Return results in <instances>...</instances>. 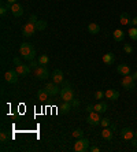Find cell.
Wrapping results in <instances>:
<instances>
[{
    "label": "cell",
    "mask_w": 137,
    "mask_h": 152,
    "mask_svg": "<svg viewBox=\"0 0 137 152\" xmlns=\"http://www.w3.org/2000/svg\"><path fill=\"white\" fill-rule=\"evenodd\" d=\"M37 21H39V19H37V15H36V14H32L30 17H29V22H33V23H36Z\"/></svg>",
    "instance_id": "obj_34"
},
{
    "label": "cell",
    "mask_w": 137,
    "mask_h": 152,
    "mask_svg": "<svg viewBox=\"0 0 137 152\" xmlns=\"http://www.w3.org/2000/svg\"><path fill=\"white\" fill-rule=\"evenodd\" d=\"M44 89H45V91H47V92H48L51 96H55V95H58V93L60 92L59 85L55 84V82H48V84H45Z\"/></svg>",
    "instance_id": "obj_9"
},
{
    "label": "cell",
    "mask_w": 137,
    "mask_h": 152,
    "mask_svg": "<svg viewBox=\"0 0 137 152\" xmlns=\"http://www.w3.org/2000/svg\"><path fill=\"white\" fill-rule=\"evenodd\" d=\"M49 97H51V95L47 92L45 89H40L39 92H37V99L41 100V102H45V100H48Z\"/></svg>",
    "instance_id": "obj_20"
},
{
    "label": "cell",
    "mask_w": 137,
    "mask_h": 152,
    "mask_svg": "<svg viewBox=\"0 0 137 152\" xmlns=\"http://www.w3.org/2000/svg\"><path fill=\"white\" fill-rule=\"evenodd\" d=\"M18 77H19V74L17 73V70H7L4 73V80H6L8 84H17Z\"/></svg>",
    "instance_id": "obj_7"
},
{
    "label": "cell",
    "mask_w": 137,
    "mask_h": 152,
    "mask_svg": "<svg viewBox=\"0 0 137 152\" xmlns=\"http://www.w3.org/2000/svg\"><path fill=\"white\" fill-rule=\"evenodd\" d=\"M130 142H132V145H133V147H137V137H136V136L130 140Z\"/></svg>",
    "instance_id": "obj_38"
},
{
    "label": "cell",
    "mask_w": 137,
    "mask_h": 152,
    "mask_svg": "<svg viewBox=\"0 0 137 152\" xmlns=\"http://www.w3.org/2000/svg\"><path fill=\"white\" fill-rule=\"evenodd\" d=\"M33 75H34L36 80H39V81H45L48 77H51L48 69H47L45 66H41V64H39V66L33 70Z\"/></svg>",
    "instance_id": "obj_3"
},
{
    "label": "cell",
    "mask_w": 137,
    "mask_h": 152,
    "mask_svg": "<svg viewBox=\"0 0 137 152\" xmlns=\"http://www.w3.org/2000/svg\"><path fill=\"white\" fill-rule=\"evenodd\" d=\"M36 32H37V29H36V23H33V22H28V23L22 28V34H23V37H32Z\"/></svg>",
    "instance_id": "obj_6"
},
{
    "label": "cell",
    "mask_w": 137,
    "mask_h": 152,
    "mask_svg": "<svg viewBox=\"0 0 137 152\" xmlns=\"http://www.w3.org/2000/svg\"><path fill=\"white\" fill-rule=\"evenodd\" d=\"M123 51H125V52H126L127 55H129V53L133 52V47L129 45V44H125V45H123Z\"/></svg>",
    "instance_id": "obj_31"
},
{
    "label": "cell",
    "mask_w": 137,
    "mask_h": 152,
    "mask_svg": "<svg viewBox=\"0 0 137 152\" xmlns=\"http://www.w3.org/2000/svg\"><path fill=\"white\" fill-rule=\"evenodd\" d=\"M114 130H111V127H104L102 130V137L104 138V140H107V141H111L114 137Z\"/></svg>",
    "instance_id": "obj_15"
},
{
    "label": "cell",
    "mask_w": 137,
    "mask_h": 152,
    "mask_svg": "<svg viewBox=\"0 0 137 152\" xmlns=\"http://www.w3.org/2000/svg\"><path fill=\"white\" fill-rule=\"evenodd\" d=\"M14 63H15V66H19V64H22V62L18 59V58H15V59H14Z\"/></svg>",
    "instance_id": "obj_40"
},
{
    "label": "cell",
    "mask_w": 137,
    "mask_h": 152,
    "mask_svg": "<svg viewBox=\"0 0 137 152\" xmlns=\"http://www.w3.org/2000/svg\"><path fill=\"white\" fill-rule=\"evenodd\" d=\"M10 11L12 12V15H14V17H22V15H23V7H22L19 3L11 4Z\"/></svg>",
    "instance_id": "obj_11"
},
{
    "label": "cell",
    "mask_w": 137,
    "mask_h": 152,
    "mask_svg": "<svg viewBox=\"0 0 137 152\" xmlns=\"http://www.w3.org/2000/svg\"><path fill=\"white\" fill-rule=\"evenodd\" d=\"M47 28V22L42 21V19H39V21L36 22V29L39 30V32H41V30H45Z\"/></svg>",
    "instance_id": "obj_23"
},
{
    "label": "cell",
    "mask_w": 137,
    "mask_h": 152,
    "mask_svg": "<svg viewBox=\"0 0 137 152\" xmlns=\"http://www.w3.org/2000/svg\"><path fill=\"white\" fill-rule=\"evenodd\" d=\"M11 6L8 3H3L1 4V7H0V15L1 17H4V15L7 14V11H8V8H10Z\"/></svg>",
    "instance_id": "obj_27"
},
{
    "label": "cell",
    "mask_w": 137,
    "mask_h": 152,
    "mask_svg": "<svg viewBox=\"0 0 137 152\" xmlns=\"http://www.w3.org/2000/svg\"><path fill=\"white\" fill-rule=\"evenodd\" d=\"M132 77H133V80H134V81H137V71H134L133 74H132Z\"/></svg>",
    "instance_id": "obj_43"
},
{
    "label": "cell",
    "mask_w": 137,
    "mask_h": 152,
    "mask_svg": "<svg viewBox=\"0 0 137 152\" xmlns=\"http://www.w3.org/2000/svg\"><path fill=\"white\" fill-rule=\"evenodd\" d=\"M73 149L75 152H86V151H89V141H88V138H84V137L77 138V141L74 142Z\"/></svg>",
    "instance_id": "obj_4"
},
{
    "label": "cell",
    "mask_w": 137,
    "mask_h": 152,
    "mask_svg": "<svg viewBox=\"0 0 137 152\" xmlns=\"http://www.w3.org/2000/svg\"><path fill=\"white\" fill-rule=\"evenodd\" d=\"M129 37L132 40H133V41H137V28L136 26H133V28H130L129 29Z\"/></svg>",
    "instance_id": "obj_25"
},
{
    "label": "cell",
    "mask_w": 137,
    "mask_h": 152,
    "mask_svg": "<svg viewBox=\"0 0 137 152\" xmlns=\"http://www.w3.org/2000/svg\"><path fill=\"white\" fill-rule=\"evenodd\" d=\"M136 91H137V89H136Z\"/></svg>",
    "instance_id": "obj_45"
},
{
    "label": "cell",
    "mask_w": 137,
    "mask_h": 152,
    "mask_svg": "<svg viewBox=\"0 0 137 152\" xmlns=\"http://www.w3.org/2000/svg\"><path fill=\"white\" fill-rule=\"evenodd\" d=\"M130 23H132V25H133V26H137V17H134L133 19L130 21Z\"/></svg>",
    "instance_id": "obj_39"
},
{
    "label": "cell",
    "mask_w": 137,
    "mask_h": 152,
    "mask_svg": "<svg viewBox=\"0 0 137 152\" xmlns=\"http://www.w3.org/2000/svg\"><path fill=\"white\" fill-rule=\"evenodd\" d=\"M89 151H91V152H100V148H99L97 145H95V147H91V148H89Z\"/></svg>",
    "instance_id": "obj_37"
},
{
    "label": "cell",
    "mask_w": 137,
    "mask_h": 152,
    "mask_svg": "<svg viewBox=\"0 0 137 152\" xmlns=\"http://www.w3.org/2000/svg\"><path fill=\"white\" fill-rule=\"evenodd\" d=\"M71 136H73V138H81V137H84V130L82 129H75V130L71 133Z\"/></svg>",
    "instance_id": "obj_26"
},
{
    "label": "cell",
    "mask_w": 137,
    "mask_h": 152,
    "mask_svg": "<svg viewBox=\"0 0 137 152\" xmlns=\"http://www.w3.org/2000/svg\"><path fill=\"white\" fill-rule=\"evenodd\" d=\"M121 137L125 140V141H130L132 138L134 137V132L130 129V127H123L121 130Z\"/></svg>",
    "instance_id": "obj_12"
},
{
    "label": "cell",
    "mask_w": 137,
    "mask_h": 152,
    "mask_svg": "<svg viewBox=\"0 0 137 152\" xmlns=\"http://www.w3.org/2000/svg\"><path fill=\"white\" fill-rule=\"evenodd\" d=\"M113 37H114V41L121 42L125 39V33H123V30H121V29H116V30L113 32Z\"/></svg>",
    "instance_id": "obj_18"
},
{
    "label": "cell",
    "mask_w": 137,
    "mask_h": 152,
    "mask_svg": "<svg viewBox=\"0 0 137 152\" xmlns=\"http://www.w3.org/2000/svg\"><path fill=\"white\" fill-rule=\"evenodd\" d=\"M121 85H122L126 91H133V89L136 88V85H134V80H133V77H132L130 74L123 75L122 80H121Z\"/></svg>",
    "instance_id": "obj_5"
},
{
    "label": "cell",
    "mask_w": 137,
    "mask_h": 152,
    "mask_svg": "<svg viewBox=\"0 0 137 152\" xmlns=\"http://www.w3.org/2000/svg\"><path fill=\"white\" fill-rule=\"evenodd\" d=\"M6 1H7L10 6H11V4H14V3H17V0H6Z\"/></svg>",
    "instance_id": "obj_42"
},
{
    "label": "cell",
    "mask_w": 137,
    "mask_h": 152,
    "mask_svg": "<svg viewBox=\"0 0 137 152\" xmlns=\"http://www.w3.org/2000/svg\"><path fill=\"white\" fill-rule=\"evenodd\" d=\"M0 141H1V144H6V142L8 141V137H7V133H6V132H1V133H0Z\"/></svg>",
    "instance_id": "obj_29"
},
{
    "label": "cell",
    "mask_w": 137,
    "mask_h": 152,
    "mask_svg": "<svg viewBox=\"0 0 137 152\" xmlns=\"http://www.w3.org/2000/svg\"><path fill=\"white\" fill-rule=\"evenodd\" d=\"M115 62V55L113 52H107L105 55H103V63L104 64H113Z\"/></svg>",
    "instance_id": "obj_16"
},
{
    "label": "cell",
    "mask_w": 137,
    "mask_h": 152,
    "mask_svg": "<svg viewBox=\"0 0 137 152\" xmlns=\"http://www.w3.org/2000/svg\"><path fill=\"white\" fill-rule=\"evenodd\" d=\"M99 32H100V26H99L96 22H91L88 25V33H91V34H97Z\"/></svg>",
    "instance_id": "obj_19"
},
{
    "label": "cell",
    "mask_w": 137,
    "mask_h": 152,
    "mask_svg": "<svg viewBox=\"0 0 137 152\" xmlns=\"http://www.w3.org/2000/svg\"><path fill=\"white\" fill-rule=\"evenodd\" d=\"M134 136H136V137H137V130H136V132H134Z\"/></svg>",
    "instance_id": "obj_44"
},
{
    "label": "cell",
    "mask_w": 137,
    "mask_h": 152,
    "mask_svg": "<svg viewBox=\"0 0 137 152\" xmlns=\"http://www.w3.org/2000/svg\"><path fill=\"white\" fill-rule=\"evenodd\" d=\"M71 107H73L71 106V102H63L62 104H60L59 108H60V111H62L63 114H69L71 111Z\"/></svg>",
    "instance_id": "obj_21"
},
{
    "label": "cell",
    "mask_w": 137,
    "mask_h": 152,
    "mask_svg": "<svg viewBox=\"0 0 137 152\" xmlns=\"http://www.w3.org/2000/svg\"><path fill=\"white\" fill-rule=\"evenodd\" d=\"M71 106H73L74 108H78V106H80V102H78L77 99H74L73 102H71Z\"/></svg>",
    "instance_id": "obj_36"
},
{
    "label": "cell",
    "mask_w": 137,
    "mask_h": 152,
    "mask_svg": "<svg viewBox=\"0 0 137 152\" xmlns=\"http://www.w3.org/2000/svg\"><path fill=\"white\" fill-rule=\"evenodd\" d=\"M130 21H132V19H130L129 18V14H127V12H122V14L119 15V22H121V25H129L130 23Z\"/></svg>",
    "instance_id": "obj_22"
},
{
    "label": "cell",
    "mask_w": 137,
    "mask_h": 152,
    "mask_svg": "<svg viewBox=\"0 0 137 152\" xmlns=\"http://www.w3.org/2000/svg\"><path fill=\"white\" fill-rule=\"evenodd\" d=\"M100 125H102L103 127H108L110 125H111V122H110L108 118H103V119L100 121Z\"/></svg>",
    "instance_id": "obj_30"
},
{
    "label": "cell",
    "mask_w": 137,
    "mask_h": 152,
    "mask_svg": "<svg viewBox=\"0 0 137 152\" xmlns=\"http://www.w3.org/2000/svg\"><path fill=\"white\" fill-rule=\"evenodd\" d=\"M93 108H95V111H97L99 114H102V113H105L104 111V107H103V103H96V104H93Z\"/></svg>",
    "instance_id": "obj_28"
},
{
    "label": "cell",
    "mask_w": 137,
    "mask_h": 152,
    "mask_svg": "<svg viewBox=\"0 0 137 152\" xmlns=\"http://www.w3.org/2000/svg\"><path fill=\"white\" fill-rule=\"evenodd\" d=\"M63 81H64L63 71L59 70V69H56V70H53V71H52V82H55V84L60 85Z\"/></svg>",
    "instance_id": "obj_10"
},
{
    "label": "cell",
    "mask_w": 137,
    "mask_h": 152,
    "mask_svg": "<svg viewBox=\"0 0 137 152\" xmlns=\"http://www.w3.org/2000/svg\"><path fill=\"white\" fill-rule=\"evenodd\" d=\"M103 103V107H104V111H107V110H108V106H107V103H105V102H102Z\"/></svg>",
    "instance_id": "obj_41"
},
{
    "label": "cell",
    "mask_w": 137,
    "mask_h": 152,
    "mask_svg": "<svg viewBox=\"0 0 137 152\" xmlns=\"http://www.w3.org/2000/svg\"><path fill=\"white\" fill-rule=\"evenodd\" d=\"M15 70H17V73L19 75H29L30 74V71H32V69L29 67V64H19V66H15Z\"/></svg>",
    "instance_id": "obj_13"
},
{
    "label": "cell",
    "mask_w": 137,
    "mask_h": 152,
    "mask_svg": "<svg viewBox=\"0 0 137 152\" xmlns=\"http://www.w3.org/2000/svg\"><path fill=\"white\" fill-rule=\"evenodd\" d=\"M60 97L63 99V102H73V100H74V91L71 89L70 82L66 81V80L62 82V88H60Z\"/></svg>",
    "instance_id": "obj_2"
},
{
    "label": "cell",
    "mask_w": 137,
    "mask_h": 152,
    "mask_svg": "<svg viewBox=\"0 0 137 152\" xmlns=\"http://www.w3.org/2000/svg\"><path fill=\"white\" fill-rule=\"evenodd\" d=\"M85 111H86V113H92V111H95V108H93V104H88V106H86V108H85Z\"/></svg>",
    "instance_id": "obj_35"
},
{
    "label": "cell",
    "mask_w": 137,
    "mask_h": 152,
    "mask_svg": "<svg viewBox=\"0 0 137 152\" xmlns=\"http://www.w3.org/2000/svg\"><path fill=\"white\" fill-rule=\"evenodd\" d=\"M37 66H39V62H36V60H30V63H29V67L32 69V71L34 70Z\"/></svg>",
    "instance_id": "obj_33"
},
{
    "label": "cell",
    "mask_w": 137,
    "mask_h": 152,
    "mask_svg": "<svg viewBox=\"0 0 137 152\" xmlns=\"http://www.w3.org/2000/svg\"><path fill=\"white\" fill-rule=\"evenodd\" d=\"M116 71H118L121 75H127V74H130V66L126 63H122L116 67Z\"/></svg>",
    "instance_id": "obj_17"
},
{
    "label": "cell",
    "mask_w": 137,
    "mask_h": 152,
    "mask_svg": "<svg viewBox=\"0 0 137 152\" xmlns=\"http://www.w3.org/2000/svg\"><path fill=\"white\" fill-rule=\"evenodd\" d=\"M37 62H39V64H41V66H47V64L49 63V58L47 56V55H40Z\"/></svg>",
    "instance_id": "obj_24"
},
{
    "label": "cell",
    "mask_w": 137,
    "mask_h": 152,
    "mask_svg": "<svg viewBox=\"0 0 137 152\" xmlns=\"http://www.w3.org/2000/svg\"><path fill=\"white\" fill-rule=\"evenodd\" d=\"M100 115H99L97 111H92V113L88 114V117H86V122H88L89 125H92V126H97V125H100Z\"/></svg>",
    "instance_id": "obj_8"
},
{
    "label": "cell",
    "mask_w": 137,
    "mask_h": 152,
    "mask_svg": "<svg viewBox=\"0 0 137 152\" xmlns=\"http://www.w3.org/2000/svg\"><path fill=\"white\" fill-rule=\"evenodd\" d=\"M103 97H104V92H103V91H96L95 92V99H103Z\"/></svg>",
    "instance_id": "obj_32"
},
{
    "label": "cell",
    "mask_w": 137,
    "mask_h": 152,
    "mask_svg": "<svg viewBox=\"0 0 137 152\" xmlns=\"http://www.w3.org/2000/svg\"><path fill=\"white\" fill-rule=\"evenodd\" d=\"M104 97L108 100H118L119 97V92L115 91V89H107L104 92Z\"/></svg>",
    "instance_id": "obj_14"
},
{
    "label": "cell",
    "mask_w": 137,
    "mask_h": 152,
    "mask_svg": "<svg viewBox=\"0 0 137 152\" xmlns=\"http://www.w3.org/2000/svg\"><path fill=\"white\" fill-rule=\"evenodd\" d=\"M19 53H21V56L25 60H33L36 56V50L32 44H29V42H22L21 47H19Z\"/></svg>",
    "instance_id": "obj_1"
}]
</instances>
